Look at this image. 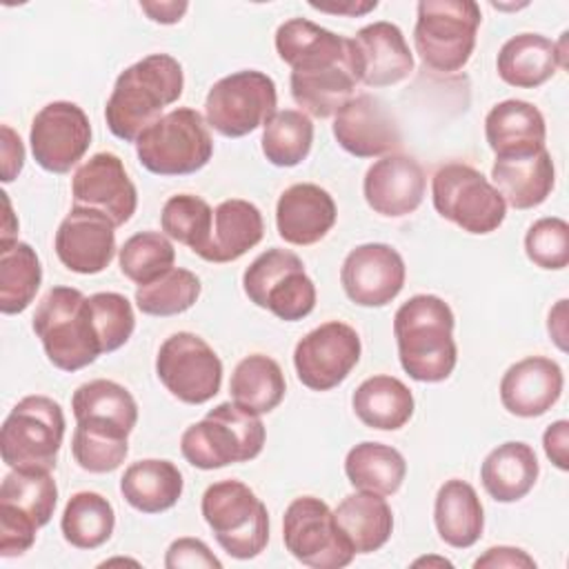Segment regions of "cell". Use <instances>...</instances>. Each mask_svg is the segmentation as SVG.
I'll return each mask as SVG.
<instances>
[{
  "instance_id": "1",
  "label": "cell",
  "mask_w": 569,
  "mask_h": 569,
  "mask_svg": "<svg viewBox=\"0 0 569 569\" xmlns=\"http://www.w3.org/2000/svg\"><path fill=\"white\" fill-rule=\"evenodd\" d=\"M276 51L291 67V98L311 118H331L353 98L358 73L351 40L307 18H291L276 29Z\"/></svg>"
},
{
  "instance_id": "2",
  "label": "cell",
  "mask_w": 569,
  "mask_h": 569,
  "mask_svg": "<svg viewBox=\"0 0 569 569\" xmlns=\"http://www.w3.org/2000/svg\"><path fill=\"white\" fill-rule=\"evenodd\" d=\"M182 89V64L173 56H144L116 78L104 107L109 131L124 142H136L142 131L164 116V107L178 102Z\"/></svg>"
},
{
  "instance_id": "3",
  "label": "cell",
  "mask_w": 569,
  "mask_h": 569,
  "mask_svg": "<svg viewBox=\"0 0 569 569\" xmlns=\"http://www.w3.org/2000/svg\"><path fill=\"white\" fill-rule=\"evenodd\" d=\"M453 311L433 293H418L402 302L393 316L398 360L418 382L447 380L458 362L453 340Z\"/></svg>"
},
{
  "instance_id": "4",
  "label": "cell",
  "mask_w": 569,
  "mask_h": 569,
  "mask_svg": "<svg viewBox=\"0 0 569 569\" xmlns=\"http://www.w3.org/2000/svg\"><path fill=\"white\" fill-rule=\"evenodd\" d=\"M33 333L40 338L49 362L60 371H78L102 356L93 329L89 298L73 287H53L33 313Z\"/></svg>"
},
{
  "instance_id": "5",
  "label": "cell",
  "mask_w": 569,
  "mask_h": 569,
  "mask_svg": "<svg viewBox=\"0 0 569 569\" xmlns=\"http://www.w3.org/2000/svg\"><path fill=\"white\" fill-rule=\"evenodd\" d=\"M264 438L267 433L260 416L229 400L216 405L202 420L182 431L180 451L191 467L211 471L258 458Z\"/></svg>"
},
{
  "instance_id": "6",
  "label": "cell",
  "mask_w": 569,
  "mask_h": 569,
  "mask_svg": "<svg viewBox=\"0 0 569 569\" xmlns=\"http://www.w3.org/2000/svg\"><path fill=\"white\" fill-rule=\"evenodd\" d=\"M200 511L218 545L238 560L256 558L269 542V513L256 491L236 480L209 485L200 500Z\"/></svg>"
},
{
  "instance_id": "7",
  "label": "cell",
  "mask_w": 569,
  "mask_h": 569,
  "mask_svg": "<svg viewBox=\"0 0 569 569\" xmlns=\"http://www.w3.org/2000/svg\"><path fill=\"white\" fill-rule=\"evenodd\" d=\"M138 162L156 176H189L207 167L213 140L204 116L191 107H178L158 118L138 136Z\"/></svg>"
},
{
  "instance_id": "8",
  "label": "cell",
  "mask_w": 569,
  "mask_h": 569,
  "mask_svg": "<svg viewBox=\"0 0 569 569\" xmlns=\"http://www.w3.org/2000/svg\"><path fill=\"white\" fill-rule=\"evenodd\" d=\"M480 22L473 0H422L413 27L416 53L433 71H460L476 49Z\"/></svg>"
},
{
  "instance_id": "9",
  "label": "cell",
  "mask_w": 569,
  "mask_h": 569,
  "mask_svg": "<svg viewBox=\"0 0 569 569\" xmlns=\"http://www.w3.org/2000/svg\"><path fill=\"white\" fill-rule=\"evenodd\" d=\"M64 438L62 407L49 396H24L2 422L0 451L11 469L51 471Z\"/></svg>"
},
{
  "instance_id": "10",
  "label": "cell",
  "mask_w": 569,
  "mask_h": 569,
  "mask_svg": "<svg viewBox=\"0 0 569 569\" xmlns=\"http://www.w3.org/2000/svg\"><path fill=\"white\" fill-rule=\"evenodd\" d=\"M431 200L445 220L473 236L496 231L507 216V202L491 180L465 162L442 164L433 173Z\"/></svg>"
},
{
  "instance_id": "11",
  "label": "cell",
  "mask_w": 569,
  "mask_h": 569,
  "mask_svg": "<svg viewBox=\"0 0 569 569\" xmlns=\"http://www.w3.org/2000/svg\"><path fill=\"white\" fill-rule=\"evenodd\" d=\"M58 487L51 471L11 469L0 487V556H22L56 509Z\"/></svg>"
},
{
  "instance_id": "12",
  "label": "cell",
  "mask_w": 569,
  "mask_h": 569,
  "mask_svg": "<svg viewBox=\"0 0 569 569\" xmlns=\"http://www.w3.org/2000/svg\"><path fill=\"white\" fill-rule=\"evenodd\" d=\"M247 298L284 322L307 318L316 307V284L289 249H267L242 273Z\"/></svg>"
},
{
  "instance_id": "13",
  "label": "cell",
  "mask_w": 569,
  "mask_h": 569,
  "mask_svg": "<svg viewBox=\"0 0 569 569\" xmlns=\"http://www.w3.org/2000/svg\"><path fill=\"white\" fill-rule=\"evenodd\" d=\"M276 107V82L258 69H242L213 82L204 98V120L224 138H242L264 127Z\"/></svg>"
},
{
  "instance_id": "14",
  "label": "cell",
  "mask_w": 569,
  "mask_h": 569,
  "mask_svg": "<svg viewBox=\"0 0 569 569\" xmlns=\"http://www.w3.org/2000/svg\"><path fill=\"white\" fill-rule=\"evenodd\" d=\"M282 540L298 562L313 569H342L356 556L333 511L316 496L289 502L282 516Z\"/></svg>"
},
{
  "instance_id": "15",
  "label": "cell",
  "mask_w": 569,
  "mask_h": 569,
  "mask_svg": "<svg viewBox=\"0 0 569 569\" xmlns=\"http://www.w3.org/2000/svg\"><path fill=\"white\" fill-rule=\"evenodd\" d=\"M156 373L164 389L184 405H204L218 396L222 362L211 345L191 333H171L158 349Z\"/></svg>"
},
{
  "instance_id": "16",
  "label": "cell",
  "mask_w": 569,
  "mask_h": 569,
  "mask_svg": "<svg viewBox=\"0 0 569 569\" xmlns=\"http://www.w3.org/2000/svg\"><path fill=\"white\" fill-rule=\"evenodd\" d=\"M362 353L358 331L340 320L322 322L293 349L298 380L311 391H329L347 380Z\"/></svg>"
},
{
  "instance_id": "17",
  "label": "cell",
  "mask_w": 569,
  "mask_h": 569,
  "mask_svg": "<svg viewBox=\"0 0 569 569\" xmlns=\"http://www.w3.org/2000/svg\"><path fill=\"white\" fill-rule=\"evenodd\" d=\"M29 144L44 171L69 173L91 144V122L76 102L53 100L33 116Z\"/></svg>"
},
{
  "instance_id": "18",
  "label": "cell",
  "mask_w": 569,
  "mask_h": 569,
  "mask_svg": "<svg viewBox=\"0 0 569 569\" xmlns=\"http://www.w3.org/2000/svg\"><path fill=\"white\" fill-rule=\"evenodd\" d=\"M407 267L402 256L385 242H367L351 249L340 267L347 298L358 307H385L405 287Z\"/></svg>"
},
{
  "instance_id": "19",
  "label": "cell",
  "mask_w": 569,
  "mask_h": 569,
  "mask_svg": "<svg viewBox=\"0 0 569 569\" xmlns=\"http://www.w3.org/2000/svg\"><path fill=\"white\" fill-rule=\"evenodd\" d=\"M73 207H87L104 213L116 227L131 220L138 207V191L122 160L116 153L100 151L84 160L71 178Z\"/></svg>"
},
{
  "instance_id": "20",
  "label": "cell",
  "mask_w": 569,
  "mask_h": 569,
  "mask_svg": "<svg viewBox=\"0 0 569 569\" xmlns=\"http://www.w3.org/2000/svg\"><path fill=\"white\" fill-rule=\"evenodd\" d=\"M53 249L69 271L100 273L116 256V224L96 209L71 207L56 231Z\"/></svg>"
},
{
  "instance_id": "21",
  "label": "cell",
  "mask_w": 569,
  "mask_h": 569,
  "mask_svg": "<svg viewBox=\"0 0 569 569\" xmlns=\"http://www.w3.org/2000/svg\"><path fill=\"white\" fill-rule=\"evenodd\" d=\"M333 138L356 158H378L400 147V129L385 102L371 93L353 96L333 116Z\"/></svg>"
},
{
  "instance_id": "22",
  "label": "cell",
  "mask_w": 569,
  "mask_h": 569,
  "mask_svg": "<svg viewBox=\"0 0 569 569\" xmlns=\"http://www.w3.org/2000/svg\"><path fill=\"white\" fill-rule=\"evenodd\" d=\"M349 40L358 80L367 87H391L413 71V53L402 29L393 22L365 24Z\"/></svg>"
},
{
  "instance_id": "23",
  "label": "cell",
  "mask_w": 569,
  "mask_h": 569,
  "mask_svg": "<svg viewBox=\"0 0 569 569\" xmlns=\"http://www.w3.org/2000/svg\"><path fill=\"white\" fill-rule=\"evenodd\" d=\"M427 178L418 160L405 153H389L376 160L362 180V196L373 213L402 218L413 213L425 198Z\"/></svg>"
},
{
  "instance_id": "24",
  "label": "cell",
  "mask_w": 569,
  "mask_h": 569,
  "mask_svg": "<svg viewBox=\"0 0 569 569\" xmlns=\"http://www.w3.org/2000/svg\"><path fill=\"white\" fill-rule=\"evenodd\" d=\"M562 387L565 376L556 360L527 356L502 373L500 402L511 416L538 418L560 400Z\"/></svg>"
},
{
  "instance_id": "25",
  "label": "cell",
  "mask_w": 569,
  "mask_h": 569,
  "mask_svg": "<svg viewBox=\"0 0 569 569\" xmlns=\"http://www.w3.org/2000/svg\"><path fill=\"white\" fill-rule=\"evenodd\" d=\"M338 209L331 193L313 182L287 187L276 204L278 236L296 247L320 242L336 224Z\"/></svg>"
},
{
  "instance_id": "26",
  "label": "cell",
  "mask_w": 569,
  "mask_h": 569,
  "mask_svg": "<svg viewBox=\"0 0 569 569\" xmlns=\"http://www.w3.org/2000/svg\"><path fill=\"white\" fill-rule=\"evenodd\" d=\"M485 138L496 158L538 153L547 149L545 116L527 100H502L485 118Z\"/></svg>"
},
{
  "instance_id": "27",
  "label": "cell",
  "mask_w": 569,
  "mask_h": 569,
  "mask_svg": "<svg viewBox=\"0 0 569 569\" xmlns=\"http://www.w3.org/2000/svg\"><path fill=\"white\" fill-rule=\"evenodd\" d=\"M491 184L513 209L540 207L553 191L556 169L547 149L529 156L496 158L491 167Z\"/></svg>"
},
{
  "instance_id": "28",
  "label": "cell",
  "mask_w": 569,
  "mask_h": 569,
  "mask_svg": "<svg viewBox=\"0 0 569 569\" xmlns=\"http://www.w3.org/2000/svg\"><path fill=\"white\" fill-rule=\"evenodd\" d=\"M264 236V220L260 209L242 198L222 200L213 209V227L209 244L202 253L207 262H233L253 249Z\"/></svg>"
},
{
  "instance_id": "29",
  "label": "cell",
  "mask_w": 569,
  "mask_h": 569,
  "mask_svg": "<svg viewBox=\"0 0 569 569\" xmlns=\"http://www.w3.org/2000/svg\"><path fill=\"white\" fill-rule=\"evenodd\" d=\"M538 473L536 451L520 440L498 445L480 465L482 487L496 502L522 500L533 489Z\"/></svg>"
},
{
  "instance_id": "30",
  "label": "cell",
  "mask_w": 569,
  "mask_h": 569,
  "mask_svg": "<svg viewBox=\"0 0 569 569\" xmlns=\"http://www.w3.org/2000/svg\"><path fill=\"white\" fill-rule=\"evenodd\" d=\"M433 522L440 540L449 547H473L485 531V511L476 489L460 478L447 480L436 493Z\"/></svg>"
},
{
  "instance_id": "31",
  "label": "cell",
  "mask_w": 569,
  "mask_h": 569,
  "mask_svg": "<svg viewBox=\"0 0 569 569\" xmlns=\"http://www.w3.org/2000/svg\"><path fill=\"white\" fill-rule=\"evenodd\" d=\"M560 67L556 42L540 33H518L509 38L496 58L500 80L516 89H536L551 80Z\"/></svg>"
},
{
  "instance_id": "32",
  "label": "cell",
  "mask_w": 569,
  "mask_h": 569,
  "mask_svg": "<svg viewBox=\"0 0 569 569\" xmlns=\"http://www.w3.org/2000/svg\"><path fill=\"white\" fill-rule=\"evenodd\" d=\"M351 407L365 427L378 431H398L411 420L416 400L402 380L378 373L358 385L351 396Z\"/></svg>"
},
{
  "instance_id": "33",
  "label": "cell",
  "mask_w": 569,
  "mask_h": 569,
  "mask_svg": "<svg viewBox=\"0 0 569 569\" xmlns=\"http://www.w3.org/2000/svg\"><path fill=\"white\" fill-rule=\"evenodd\" d=\"M184 489L180 469L171 460L147 458L129 465L120 478L122 498L140 513L171 509Z\"/></svg>"
},
{
  "instance_id": "34",
  "label": "cell",
  "mask_w": 569,
  "mask_h": 569,
  "mask_svg": "<svg viewBox=\"0 0 569 569\" xmlns=\"http://www.w3.org/2000/svg\"><path fill=\"white\" fill-rule=\"evenodd\" d=\"M333 518L356 553H371L387 545L393 531V513L385 496L373 491L349 493L336 509Z\"/></svg>"
},
{
  "instance_id": "35",
  "label": "cell",
  "mask_w": 569,
  "mask_h": 569,
  "mask_svg": "<svg viewBox=\"0 0 569 569\" xmlns=\"http://www.w3.org/2000/svg\"><path fill=\"white\" fill-rule=\"evenodd\" d=\"M229 393L231 400L242 409L256 416L269 413L282 402L287 393L284 373L273 358L264 353H251L236 365Z\"/></svg>"
},
{
  "instance_id": "36",
  "label": "cell",
  "mask_w": 569,
  "mask_h": 569,
  "mask_svg": "<svg viewBox=\"0 0 569 569\" xmlns=\"http://www.w3.org/2000/svg\"><path fill=\"white\" fill-rule=\"evenodd\" d=\"M345 473L360 491L393 496L405 482L407 460L391 445L365 440L349 449L345 458Z\"/></svg>"
},
{
  "instance_id": "37",
  "label": "cell",
  "mask_w": 569,
  "mask_h": 569,
  "mask_svg": "<svg viewBox=\"0 0 569 569\" xmlns=\"http://www.w3.org/2000/svg\"><path fill=\"white\" fill-rule=\"evenodd\" d=\"M71 409L76 420H91L127 433H131L138 422V405L131 391L104 378L80 385L71 396Z\"/></svg>"
},
{
  "instance_id": "38",
  "label": "cell",
  "mask_w": 569,
  "mask_h": 569,
  "mask_svg": "<svg viewBox=\"0 0 569 569\" xmlns=\"http://www.w3.org/2000/svg\"><path fill=\"white\" fill-rule=\"evenodd\" d=\"M42 284V267L29 242L0 244V311L4 316L22 313Z\"/></svg>"
},
{
  "instance_id": "39",
  "label": "cell",
  "mask_w": 569,
  "mask_h": 569,
  "mask_svg": "<svg viewBox=\"0 0 569 569\" xmlns=\"http://www.w3.org/2000/svg\"><path fill=\"white\" fill-rule=\"evenodd\" d=\"M116 527L113 505L96 491L73 493L62 511L60 531L62 538L76 549L102 547Z\"/></svg>"
},
{
  "instance_id": "40",
  "label": "cell",
  "mask_w": 569,
  "mask_h": 569,
  "mask_svg": "<svg viewBox=\"0 0 569 569\" xmlns=\"http://www.w3.org/2000/svg\"><path fill=\"white\" fill-rule=\"evenodd\" d=\"M313 144V122L298 109L276 111L262 127L260 147L273 167H296Z\"/></svg>"
},
{
  "instance_id": "41",
  "label": "cell",
  "mask_w": 569,
  "mask_h": 569,
  "mask_svg": "<svg viewBox=\"0 0 569 569\" xmlns=\"http://www.w3.org/2000/svg\"><path fill=\"white\" fill-rule=\"evenodd\" d=\"M71 453L78 467L89 473L116 471L129 453V433L116 427L78 420L71 436Z\"/></svg>"
},
{
  "instance_id": "42",
  "label": "cell",
  "mask_w": 569,
  "mask_h": 569,
  "mask_svg": "<svg viewBox=\"0 0 569 569\" xmlns=\"http://www.w3.org/2000/svg\"><path fill=\"white\" fill-rule=\"evenodd\" d=\"M200 291H202V284L193 271L182 267H171L156 280L140 284L136 289L133 300L142 313L167 318V316H178L191 309L200 298Z\"/></svg>"
},
{
  "instance_id": "43",
  "label": "cell",
  "mask_w": 569,
  "mask_h": 569,
  "mask_svg": "<svg viewBox=\"0 0 569 569\" xmlns=\"http://www.w3.org/2000/svg\"><path fill=\"white\" fill-rule=\"evenodd\" d=\"M160 227L167 238L187 244L196 256L202 258L211 238L213 209L200 196L176 193L160 211Z\"/></svg>"
},
{
  "instance_id": "44",
  "label": "cell",
  "mask_w": 569,
  "mask_h": 569,
  "mask_svg": "<svg viewBox=\"0 0 569 569\" xmlns=\"http://www.w3.org/2000/svg\"><path fill=\"white\" fill-rule=\"evenodd\" d=\"M176 260L171 240L160 231H138L124 240L118 249V262L124 278L131 282L147 284L169 271Z\"/></svg>"
},
{
  "instance_id": "45",
  "label": "cell",
  "mask_w": 569,
  "mask_h": 569,
  "mask_svg": "<svg viewBox=\"0 0 569 569\" xmlns=\"http://www.w3.org/2000/svg\"><path fill=\"white\" fill-rule=\"evenodd\" d=\"M89 309L102 353H111L127 345L136 329L133 307L127 296L116 291H98L89 296Z\"/></svg>"
},
{
  "instance_id": "46",
  "label": "cell",
  "mask_w": 569,
  "mask_h": 569,
  "mask_svg": "<svg viewBox=\"0 0 569 569\" xmlns=\"http://www.w3.org/2000/svg\"><path fill=\"white\" fill-rule=\"evenodd\" d=\"M527 258L547 271H560L569 264V224L549 216L536 220L525 233Z\"/></svg>"
},
{
  "instance_id": "47",
  "label": "cell",
  "mask_w": 569,
  "mask_h": 569,
  "mask_svg": "<svg viewBox=\"0 0 569 569\" xmlns=\"http://www.w3.org/2000/svg\"><path fill=\"white\" fill-rule=\"evenodd\" d=\"M167 569H180V567H204V569H220L222 562L213 556V551L200 540V538H178L169 545L164 556Z\"/></svg>"
},
{
  "instance_id": "48",
  "label": "cell",
  "mask_w": 569,
  "mask_h": 569,
  "mask_svg": "<svg viewBox=\"0 0 569 569\" xmlns=\"http://www.w3.org/2000/svg\"><path fill=\"white\" fill-rule=\"evenodd\" d=\"M0 158H2L0 162L2 182L4 184L13 182L24 167V144L9 124L0 127Z\"/></svg>"
},
{
  "instance_id": "49",
  "label": "cell",
  "mask_w": 569,
  "mask_h": 569,
  "mask_svg": "<svg viewBox=\"0 0 569 569\" xmlns=\"http://www.w3.org/2000/svg\"><path fill=\"white\" fill-rule=\"evenodd\" d=\"M473 567L476 569H485V567H491V569H502V567L505 569H533L536 560L518 547L498 545V547L487 549L480 558H476Z\"/></svg>"
},
{
  "instance_id": "50",
  "label": "cell",
  "mask_w": 569,
  "mask_h": 569,
  "mask_svg": "<svg viewBox=\"0 0 569 569\" xmlns=\"http://www.w3.org/2000/svg\"><path fill=\"white\" fill-rule=\"evenodd\" d=\"M542 449L553 467L560 471L569 469V422L556 420L542 433Z\"/></svg>"
},
{
  "instance_id": "51",
  "label": "cell",
  "mask_w": 569,
  "mask_h": 569,
  "mask_svg": "<svg viewBox=\"0 0 569 569\" xmlns=\"http://www.w3.org/2000/svg\"><path fill=\"white\" fill-rule=\"evenodd\" d=\"M140 9L149 16V20L160 24H176L182 20L189 9L187 2H140Z\"/></svg>"
},
{
  "instance_id": "52",
  "label": "cell",
  "mask_w": 569,
  "mask_h": 569,
  "mask_svg": "<svg viewBox=\"0 0 569 569\" xmlns=\"http://www.w3.org/2000/svg\"><path fill=\"white\" fill-rule=\"evenodd\" d=\"M547 331L551 336V340L556 342V347L560 351H567V300H558L556 307L549 311L547 318Z\"/></svg>"
},
{
  "instance_id": "53",
  "label": "cell",
  "mask_w": 569,
  "mask_h": 569,
  "mask_svg": "<svg viewBox=\"0 0 569 569\" xmlns=\"http://www.w3.org/2000/svg\"><path fill=\"white\" fill-rule=\"evenodd\" d=\"M311 9L316 11H325V13H336V16H365L369 11H373L378 7V2H353V0H347V2H338V4H322V2H309Z\"/></svg>"
},
{
  "instance_id": "54",
  "label": "cell",
  "mask_w": 569,
  "mask_h": 569,
  "mask_svg": "<svg viewBox=\"0 0 569 569\" xmlns=\"http://www.w3.org/2000/svg\"><path fill=\"white\" fill-rule=\"evenodd\" d=\"M2 202H4V222H2V233H0V244H7V242H13L18 240L16 238V231H18V220L13 218V211H11V200H9V193L2 191Z\"/></svg>"
},
{
  "instance_id": "55",
  "label": "cell",
  "mask_w": 569,
  "mask_h": 569,
  "mask_svg": "<svg viewBox=\"0 0 569 569\" xmlns=\"http://www.w3.org/2000/svg\"><path fill=\"white\" fill-rule=\"evenodd\" d=\"M413 565H447V567H451V562L449 560H445V558H420V560H416Z\"/></svg>"
}]
</instances>
